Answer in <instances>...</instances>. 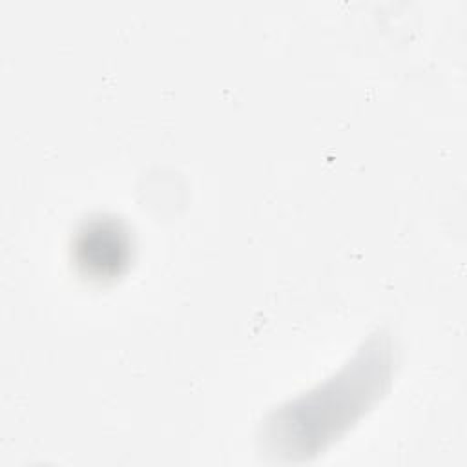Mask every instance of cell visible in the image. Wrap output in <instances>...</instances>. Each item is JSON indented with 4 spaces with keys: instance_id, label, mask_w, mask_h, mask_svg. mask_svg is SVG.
I'll return each instance as SVG.
<instances>
[{
    "instance_id": "1",
    "label": "cell",
    "mask_w": 467,
    "mask_h": 467,
    "mask_svg": "<svg viewBox=\"0 0 467 467\" xmlns=\"http://www.w3.org/2000/svg\"><path fill=\"white\" fill-rule=\"evenodd\" d=\"M392 372V339L378 330L339 372L272 410L261 425V445L286 462L321 454L383 398Z\"/></svg>"
},
{
    "instance_id": "2",
    "label": "cell",
    "mask_w": 467,
    "mask_h": 467,
    "mask_svg": "<svg viewBox=\"0 0 467 467\" xmlns=\"http://www.w3.org/2000/svg\"><path fill=\"white\" fill-rule=\"evenodd\" d=\"M131 257L128 230L113 217H97L80 226L73 241V259L89 279L119 277Z\"/></svg>"
}]
</instances>
